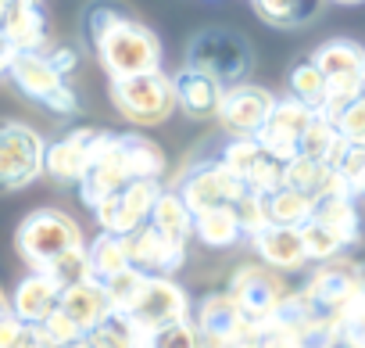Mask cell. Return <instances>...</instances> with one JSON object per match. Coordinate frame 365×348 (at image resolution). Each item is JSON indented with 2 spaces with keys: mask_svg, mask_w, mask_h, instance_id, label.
Listing matches in <instances>:
<instances>
[{
  "mask_svg": "<svg viewBox=\"0 0 365 348\" xmlns=\"http://www.w3.org/2000/svg\"><path fill=\"white\" fill-rule=\"evenodd\" d=\"M86 29H90L93 51L111 79L161 72V40L143 22L108 11V8H97V11H90Z\"/></svg>",
  "mask_w": 365,
  "mask_h": 348,
  "instance_id": "obj_1",
  "label": "cell"
},
{
  "mask_svg": "<svg viewBox=\"0 0 365 348\" xmlns=\"http://www.w3.org/2000/svg\"><path fill=\"white\" fill-rule=\"evenodd\" d=\"M15 248L33 273H47L58 259H65L68 252H79L86 244H83V230L72 216H65L58 209H36L19 223Z\"/></svg>",
  "mask_w": 365,
  "mask_h": 348,
  "instance_id": "obj_2",
  "label": "cell"
},
{
  "mask_svg": "<svg viewBox=\"0 0 365 348\" xmlns=\"http://www.w3.org/2000/svg\"><path fill=\"white\" fill-rule=\"evenodd\" d=\"M251 65H255L251 44H247L240 33L222 29V26L201 29V33L190 40V47H187V69L205 72L208 79H215V83L226 86V90L244 86Z\"/></svg>",
  "mask_w": 365,
  "mask_h": 348,
  "instance_id": "obj_3",
  "label": "cell"
},
{
  "mask_svg": "<svg viewBox=\"0 0 365 348\" xmlns=\"http://www.w3.org/2000/svg\"><path fill=\"white\" fill-rule=\"evenodd\" d=\"M47 172L43 136L15 119H0V191H22Z\"/></svg>",
  "mask_w": 365,
  "mask_h": 348,
  "instance_id": "obj_4",
  "label": "cell"
},
{
  "mask_svg": "<svg viewBox=\"0 0 365 348\" xmlns=\"http://www.w3.org/2000/svg\"><path fill=\"white\" fill-rule=\"evenodd\" d=\"M111 101H115L118 115L133 126H161L179 108L172 76H165V72L111 79Z\"/></svg>",
  "mask_w": 365,
  "mask_h": 348,
  "instance_id": "obj_5",
  "label": "cell"
},
{
  "mask_svg": "<svg viewBox=\"0 0 365 348\" xmlns=\"http://www.w3.org/2000/svg\"><path fill=\"white\" fill-rule=\"evenodd\" d=\"M312 61L319 65V72L329 83V101H326V119L336 126L340 111L361 97V76H365V47L351 44V40H329L322 44Z\"/></svg>",
  "mask_w": 365,
  "mask_h": 348,
  "instance_id": "obj_6",
  "label": "cell"
},
{
  "mask_svg": "<svg viewBox=\"0 0 365 348\" xmlns=\"http://www.w3.org/2000/svg\"><path fill=\"white\" fill-rule=\"evenodd\" d=\"M129 184H136V180H133V165H129L122 133H101V140H97V147H93L90 172H86V180L79 184L83 205L93 212V209H101L108 198L122 194Z\"/></svg>",
  "mask_w": 365,
  "mask_h": 348,
  "instance_id": "obj_7",
  "label": "cell"
},
{
  "mask_svg": "<svg viewBox=\"0 0 365 348\" xmlns=\"http://www.w3.org/2000/svg\"><path fill=\"white\" fill-rule=\"evenodd\" d=\"M8 76L15 79V86H19L26 97L47 104V108L58 111V115H72V111L79 108L76 90H72L68 79L54 69V61H51L47 51H36V54H15Z\"/></svg>",
  "mask_w": 365,
  "mask_h": 348,
  "instance_id": "obj_8",
  "label": "cell"
},
{
  "mask_svg": "<svg viewBox=\"0 0 365 348\" xmlns=\"http://www.w3.org/2000/svg\"><path fill=\"white\" fill-rule=\"evenodd\" d=\"M125 319H129L143 337H150V334H158V330H165V327H175V323L194 319V316H190V294L182 291L175 280L147 277V284H143L140 298L129 305Z\"/></svg>",
  "mask_w": 365,
  "mask_h": 348,
  "instance_id": "obj_9",
  "label": "cell"
},
{
  "mask_svg": "<svg viewBox=\"0 0 365 348\" xmlns=\"http://www.w3.org/2000/svg\"><path fill=\"white\" fill-rule=\"evenodd\" d=\"M172 191H179V198L190 205L194 216L219 212V209H233V205L247 194L244 184L233 177V172H230L219 158H215V161H205V165H197V169H187Z\"/></svg>",
  "mask_w": 365,
  "mask_h": 348,
  "instance_id": "obj_10",
  "label": "cell"
},
{
  "mask_svg": "<svg viewBox=\"0 0 365 348\" xmlns=\"http://www.w3.org/2000/svg\"><path fill=\"white\" fill-rule=\"evenodd\" d=\"M230 298L240 305V312L251 319V327H265V323H272L276 319V312H279V305L287 302V284H283V277L276 273V269H269V266H240L237 273H233V280H230Z\"/></svg>",
  "mask_w": 365,
  "mask_h": 348,
  "instance_id": "obj_11",
  "label": "cell"
},
{
  "mask_svg": "<svg viewBox=\"0 0 365 348\" xmlns=\"http://www.w3.org/2000/svg\"><path fill=\"white\" fill-rule=\"evenodd\" d=\"M301 291L312 298V305H315L322 316H329V319H336V323H340V316H344L358 298H365L361 262L333 259V262L319 266V269L308 277V284H304Z\"/></svg>",
  "mask_w": 365,
  "mask_h": 348,
  "instance_id": "obj_12",
  "label": "cell"
},
{
  "mask_svg": "<svg viewBox=\"0 0 365 348\" xmlns=\"http://www.w3.org/2000/svg\"><path fill=\"white\" fill-rule=\"evenodd\" d=\"M161 184H129L122 194L108 198L101 209H93L97 223H101V234H111V237H133L140 227L150 223V212L161 198Z\"/></svg>",
  "mask_w": 365,
  "mask_h": 348,
  "instance_id": "obj_13",
  "label": "cell"
},
{
  "mask_svg": "<svg viewBox=\"0 0 365 348\" xmlns=\"http://www.w3.org/2000/svg\"><path fill=\"white\" fill-rule=\"evenodd\" d=\"M312 122H315V111L312 108H304L294 97H283V101H276L272 119L258 133V144H262V151L269 158L290 165L294 158H301V140H304V133H308Z\"/></svg>",
  "mask_w": 365,
  "mask_h": 348,
  "instance_id": "obj_14",
  "label": "cell"
},
{
  "mask_svg": "<svg viewBox=\"0 0 365 348\" xmlns=\"http://www.w3.org/2000/svg\"><path fill=\"white\" fill-rule=\"evenodd\" d=\"M197 330L205 337V344L212 348H240L255 337L258 327H251V319L240 312V305L230 298V291H215L197 305Z\"/></svg>",
  "mask_w": 365,
  "mask_h": 348,
  "instance_id": "obj_15",
  "label": "cell"
},
{
  "mask_svg": "<svg viewBox=\"0 0 365 348\" xmlns=\"http://www.w3.org/2000/svg\"><path fill=\"white\" fill-rule=\"evenodd\" d=\"M272 108H276V97L265 86L244 83V86L226 90L219 122L226 126L230 136H258L265 129V122L272 119Z\"/></svg>",
  "mask_w": 365,
  "mask_h": 348,
  "instance_id": "obj_16",
  "label": "cell"
},
{
  "mask_svg": "<svg viewBox=\"0 0 365 348\" xmlns=\"http://www.w3.org/2000/svg\"><path fill=\"white\" fill-rule=\"evenodd\" d=\"M125 244H129L133 269H140L143 277H165V280H172V273H179L182 262H187V244H175V241L161 237L150 223L140 227L133 237H125Z\"/></svg>",
  "mask_w": 365,
  "mask_h": 348,
  "instance_id": "obj_17",
  "label": "cell"
},
{
  "mask_svg": "<svg viewBox=\"0 0 365 348\" xmlns=\"http://www.w3.org/2000/svg\"><path fill=\"white\" fill-rule=\"evenodd\" d=\"M101 133L104 129H72L68 136L47 144V177H54L58 184H83Z\"/></svg>",
  "mask_w": 365,
  "mask_h": 348,
  "instance_id": "obj_18",
  "label": "cell"
},
{
  "mask_svg": "<svg viewBox=\"0 0 365 348\" xmlns=\"http://www.w3.org/2000/svg\"><path fill=\"white\" fill-rule=\"evenodd\" d=\"M172 86H175L179 111H187L190 119H219L222 101H226V86H219L215 79H208L205 72H194V69L175 72Z\"/></svg>",
  "mask_w": 365,
  "mask_h": 348,
  "instance_id": "obj_19",
  "label": "cell"
},
{
  "mask_svg": "<svg viewBox=\"0 0 365 348\" xmlns=\"http://www.w3.org/2000/svg\"><path fill=\"white\" fill-rule=\"evenodd\" d=\"M58 305H61V287L47 273H29L11 294V312L26 327H43L58 312Z\"/></svg>",
  "mask_w": 365,
  "mask_h": 348,
  "instance_id": "obj_20",
  "label": "cell"
},
{
  "mask_svg": "<svg viewBox=\"0 0 365 348\" xmlns=\"http://www.w3.org/2000/svg\"><path fill=\"white\" fill-rule=\"evenodd\" d=\"M58 309H61L86 337L115 312V309H111V294H108V287H104L101 280H83V284L61 291V305H58Z\"/></svg>",
  "mask_w": 365,
  "mask_h": 348,
  "instance_id": "obj_21",
  "label": "cell"
},
{
  "mask_svg": "<svg viewBox=\"0 0 365 348\" xmlns=\"http://www.w3.org/2000/svg\"><path fill=\"white\" fill-rule=\"evenodd\" d=\"M262 266L276 269L279 277L283 273H301L308 266V248H304V237L301 230H287V227H269L262 237L251 241Z\"/></svg>",
  "mask_w": 365,
  "mask_h": 348,
  "instance_id": "obj_22",
  "label": "cell"
},
{
  "mask_svg": "<svg viewBox=\"0 0 365 348\" xmlns=\"http://www.w3.org/2000/svg\"><path fill=\"white\" fill-rule=\"evenodd\" d=\"M0 36H4L15 54H36V51H51V40H47V19L36 4H26V0H19V4L8 8V19H4V29H0Z\"/></svg>",
  "mask_w": 365,
  "mask_h": 348,
  "instance_id": "obj_23",
  "label": "cell"
},
{
  "mask_svg": "<svg viewBox=\"0 0 365 348\" xmlns=\"http://www.w3.org/2000/svg\"><path fill=\"white\" fill-rule=\"evenodd\" d=\"M150 227L161 234V237H168V241H175V244H190V237H194V227H197V216L190 212V205L179 198V191H161V198H158V205H154V212H150Z\"/></svg>",
  "mask_w": 365,
  "mask_h": 348,
  "instance_id": "obj_24",
  "label": "cell"
},
{
  "mask_svg": "<svg viewBox=\"0 0 365 348\" xmlns=\"http://www.w3.org/2000/svg\"><path fill=\"white\" fill-rule=\"evenodd\" d=\"M315 223L326 227L344 248L358 244V237H361V216L354 209V198H319Z\"/></svg>",
  "mask_w": 365,
  "mask_h": 348,
  "instance_id": "obj_25",
  "label": "cell"
},
{
  "mask_svg": "<svg viewBox=\"0 0 365 348\" xmlns=\"http://www.w3.org/2000/svg\"><path fill=\"white\" fill-rule=\"evenodd\" d=\"M90 252V269H93V280L108 284L122 273L133 269V259H129V244L125 237H111V234H97V241L86 244Z\"/></svg>",
  "mask_w": 365,
  "mask_h": 348,
  "instance_id": "obj_26",
  "label": "cell"
},
{
  "mask_svg": "<svg viewBox=\"0 0 365 348\" xmlns=\"http://www.w3.org/2000/svg\"><path fill=\"white\" fill-rule=\"evenodd\" d=\"M269 223L272 227H287V230H304L312 219H315V198L312 194H301V191H290L283 187L279 194H272L269 202Z\"/></svg>",
  "mask_w": 365,
  "mask_h": 348,
  "instance_id": "obj_27",
  "label": "cell"
},
{
  "mask_svg": "<svg viewBox=\"0 0 365 348\" xmlns=\"http://www.w3.org/2000/svg\"><path fill=\"white\" fill-rule=\"evenodd\" d=\"M290 97L301 101L304 108H312L315 115L326 111V101H329V83L326 76L319 72V65L312 58H301L294 69H290Z\"/></svg>",
  "mask_w": 365,
  "mask_h": 348,
  "instance_id": "obj_28",
  "label": "cell"
},
{
  "mask_svg": "<svg viewBox=\"0 0 365 348\" xmlns=\"http://www.w3.org/2000/svg\"><path fill=\"white\" fill-rule=\"evenodd\" d=\"M194 237H197L205 248H233L237 241H244V230H240V219H237L233 209H219V212L197 216Z\"/></svg>",
  "mask_w": 365,
  "mask_h": 348,
  "instance_id": "obj_29",
  "label": "cell"
},
{
  "mask_svg": "<svg viewBox=\"0 0 365 348\" xmlns=\"http://www.w3.org/2000/svg\"><path fill=\"white\" fill-rule=\"evenodd\" d=\"M255 15L276 29H294V26H304L319 15V4H283V0H258L255 4Z\"/></svg>",
  "mask_w": 365,
  "mask_h": 348,
  "instance_id": "obj_30",
  "label": "cell"
},
{
  "mask_svg": "<svg viewBox=\"0 0 365 348\" xmlns=\"http://www.w3.org/2000/svg\"><path fill=\"white\" fill-rule=\"evenodd\" d=\"M262 158H265V151H262L258 136H230V144H226L222 154H219V161L233 172L240 184L247 180V172H251Z\"/></svg>",
  "mask_w": 365,
  "mask_h": 348,
  "instance_id": "obj_31",
  "label": "cell"
},
{
  "mask_svg": "<svg viewBox=\"0 0 365 348\" xmlns=\"http://www.w3.org/2000/svg\"><path fill=\"white\" fill-rule=\"evenodd\" d=\"M93 348H143V334L118 312H111L93 334H90Z\"/></svg>",
  "mask_w": 365,
  "mask_h": 348,
  "instance_id": "obj_32",
  "label": "cell"
},
{
  "mask_svg": "<svg viewBox=\"0 0 365 348\" xmlns=\"http://www.w3.org/2000/svg\"><path fill=\"white\" fill-rule=\"evenodd\" d=\"M326 177H329V165H322V161H315V158H304V154L287 165V187H290V191H301V194H312L315 202H319V194H322Z\"/></svg>",
  "mask_w": 365,
  "mask_h": 348,
  "instance_id": "obj_33",
  "label": "cell"
},
{
  "mask_svg": "<svg viewBox=\"0 0 365 348\" xmlns=\"http://www.w3.org/2000/svg\"><path fill=\"white\" fill-rule=\"evenodd\" d=\"M287 187V165L283 161H276V158H262L251 172H247V180H244V191L247 194H258V198H272V194H279Z\"/></svg>",
  "mask_w": 365,
  "mask_h": 348,
  "instance_id": "obj_34",
  "label": "cell"
},
{
  "mask_svg": "<svg viewBox=\"0 0 365 348\" xmlns=\"http://www.w3.org/2000/svg\"><path fill=\"white\" fill-rule=\"evenodd\" d=\"M47 277L61 287V291H68V287H76V284H83V280H93V269H90V252L86 248H79V252H68L65 259H58L51 269H47Z\"/></svg>",
  "mask_w": 365,
  "mask_h": 348,
  "instance_id": "obj_35",
  "label": "cell"
},
{
  "mask_svg": "<svg viewBox=\"0 0 365 348\" xmlns=\"http://www.w3.org/2000/svg\"><path fill=\"white\" fill-rule=\"evenodd\" d=\"M336 140H340L336 126H333L326 115H315V122L308 126V133H304V140H301V154L326 165V158H329V151L336 147Z\"/></svg>",
  "mask_w": 365,
  "mask_h": 348,
  "instance_id": "obj_36",
  "label": "cell"
},
{
  "mask_svg": "<svg viewBox=\"0 0 365 348\" xmlns=\"http://www.w3.org/2000/svg\"><path fill=\"white\" fill-rule=\"evenodd\" d=\"M143 348H208L197 323L187 319V323H175V327H165L150 337H143Z\"/></svg>",
  "mask_w": 365,
  "mask_h": 348,
  "instance_id": "obj_37",
  "label": "cell"
},
{
  "mask_svg": "<svg viewBox=\"0 0 365 348\" xmlns=\"http://www.w3.org/2000/svg\"><path fill=\"white\" fill-rule=\"evenodd\" d=\"M233 212H237L240 230H244L247 241L262 237V234L272 227V223H269V205H265V198H258V194H244V198L233 205Z\"/></svg>",
  "mask_w": 365,
  "mask_h": 348,
  "instance_id": "obj_38",
  "label": "cell"
},
{
  "mask_svg": "<svg viewBox=\"0 0 365 348\" xmlns=\"http://www.w3.org/2000/svg\"><path fill=\"white\" fill-rule=\"evenodd\" d=\"M301 237H304V248H308V262H319V266H326V262H333V259H340V252H344V244L326 230V227H319L315 219L301 230Z\"/></svg>",
  "mask_w": 365,
  "mask_h": 348,
  "instance_id": "obj_39",
  "label": "cell"
},
{
  "mask_svg": "<svg viewBox=\"0 0 365 348\" xmlns=\"http://www.w3.org/2000/svg\"><path fill=\"white\" fill-rule=\"evenodd\" d=\"M143 284H147V277H143L140 269H129V273H122V277L108 280L104 287H108V294H111V309H115L118 316H125V312H129V305L140 298Z\"/></svg>",
  "mask_w": 365,
  "mask_h": 348,
  "instance_id": "obj_40",
  "label": "cell"
},
{
  "mask_svg": "<svg viewBox=\"0 0 365 348\" xmlns=\"http://www.w3.org/2000/svg\"><path fill=\"white\" fill-rule=\"evenodd\" d=\"M336 133H340L351 147H361V151H365V97L351 101V104L340 111V119H336Z\"/></svg>",
  "mask_w": 365,
  "mask_h": 348,
  "instance_id": "obj_41",
  "label": "cell"
},
{
  "mask_svg": "<svg viewBox=\"0 0 365 348\" xmlns=\"http://www.w3.org/2000/svg\"><path fill=\"white\" fill-rule=\"evenodd\" d=\"M340 337H344V348H365V298H358L340 316Z\"/></svg>",
  "mask_w": 365,
  "mask_h": 348,
  "instance_id": "obj_42",
  "label": "cell"
},
{
  "mask_svg": "<svg viewBox=\"0 0 365 348\" xmlns=\"http://www.w3.org/2000/svg\"><path fill=\"white\" fill-rule=\"evenodd\" d=\"M43 334H47V337H51L58 348H68V344H76V341H83V337H86V334H83V330H79V327H76V323H72V319H68L61 309H58V312L43 323Z\"/></svg>",
  "mask_w": 365,
  "mask_h": 348,
  "instance_id": "obj_43",
  "label": "cell"
},
{
  "mask_svg": "<svg viewBox=\"0 0 365 348\" xmlns=\"http://www.w3.org/2000/svg\"><path fill=\"white\" fill-rule=\"evenodd\" d=\"M26 323L15 316V312H0V348H19L22 337H26Z\"/></svg>",
  "mask_w": 365,
  "mask_h": 348,
  "instance_id": "obj_44",
  "label": "cell"
},
{
  "mask_svg": "<svg viewBox=\"0 0 365 348\" xmlns=\"http://www.w3.org/2000/svg\"><path fill=\"white\" fill-rule=\"evenodd\" d=\"M47 54H51L54 69H58V72L68 79V72H72V69H76V61H79V58H76V51H72V47H51Z\"/></svg>",
  "mask_w": 365,
  "mask_h": 348,
  "instance_id": "obj_45",
  "label": "cell"
},
{
  "mask_svg": "<svg viewBox=\"0 0 365 348\" xmlns=\"http://www.w3.org/2000/svg\"><path fill=\"white\" fill-rule=\"evenodd\" d=\"M19 348H58V344H54V341H51V337L43 334V327H29Z\"/></svg>",
  "mask_w": 365,
  "mask_h": 348,
  "instance_id": "obj_46",
  "label": "cell"
},
{
  "mask_svg": "<svg viewBox=\"0 0 365 348\" xmlns=\"http://www.w3.org/2000/svg\"><path fill=\"white\" fill-rule=\"evenodd\" d=\"M11 61H15V47L0 36V72H8L11 69Z\"/></svg>",
  "mask_w": 365,
  "mask_h": 348,
  "instance_id": "obj_47",
  "label": "cell"
},
{
  "mask_svg": "<svg viewBox=\"0 0 365 348\" xmlns=\"http://www.w3.org/2000/svg\"><path fill=\"white\" fill-rule=\"evenodd\" d=\"M0 312H11V294L4 291V284H0Z\"/></svg>",
  "mask_w": 365,
  "mask_h": 348,
  "instance_id": "obj_48",
  "label": "cell"
},
{
  "mask_svg": "<svg viewBox=\"0 0 365 348\" xmlns=\"http://www.w3.org/2000/svg\"><path fill=\"white\" fill-rule=\"evenodd\" d=\"M8 8H11V4H4V0H0V29H4V19H8Z\"/></svg>",
  "mask_w": 365,
  "mask_h": 348,
  "instance_id": "obj_49",
  "label": "cell"
},
{
  "mask_svg": "<svg viewBox=\"0 0 365 348\" xmlns=\"http://www.w3.org/2000/svg\"><path fill=\"white\" fill-rule=\"evenodd\" d=\"M68 348H93V344H90V337H83V341H76V344H68Z\"/></svg>",
  "mask_w": 365,
  "mask_h": 348,
  "instance_id": "obj_50",
  "label": "cell"
},
{
  "mask_svg": "<svg viewBox=\"0 0 365 348\" xmlns=\"http://www.w3.org/2000/svg\"><path fill=\"white\" fill-rule=\"evenodd\" d=\"M354 191H358V198H365V177H361V184H358Z\"/></svg>",
  "mask_w": 365,
  "mask_h": 348,
  "instance_id": "obj_51",
  "label": "cell"
},
{
  "mask_svg": "<svg viewBox=\"0 0 365 348\" xmlns=\"http://www.w3.org/2000/svg\"><path fill=\"white\" fill-rule=\"evenodd\" d=\"M361 97H365V76H361Z\"/></svg>",
  "mask_w": 365,
  "mask_h": 348,
  "instance_id": "obj_52",
  "label": "cell"
},
{
  "mask_svg": "<svg viewBox=\"0 0 365 348\" xmlns=\"http://www.w3.org/2000/svg\"><path fill=\"white\" fill-rule=\"evenodd\" d=\"M361 284H365V266H361Z\"/></svg>",
  "mask_w": 365,
  "mask_h": 348,
  "instance_id": "obj_53",
  "label": "cell"
}]
</instances>
